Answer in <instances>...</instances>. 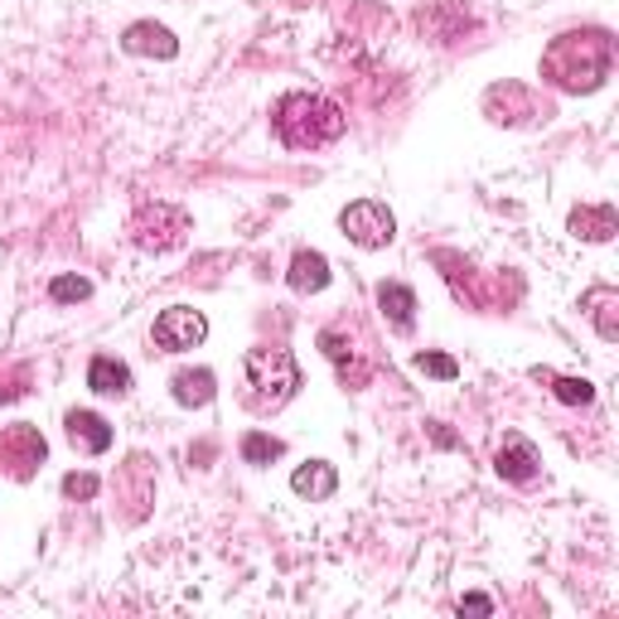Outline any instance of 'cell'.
I'll list each match as a JSON object with an SVG mask.
<instances>
[{
    "instance_id": "3",
    "label": "cell",
    "mask_w": 619,
    "mask_h": 619,
    "mask_svg": "<svg viewBox=\"0 0 619 619\" xmlns=\"http://www.w3.org/2000/svg\"><path fill=\"white\" fill-rule=\"evenodd\" d=\"M247 382H252V407H281L300 388V368L290 348H252L247 354Z\"/></svg>"
},
{
    "instance_id": "13",
    "label": "cell",
    "mask_w": 619,
    "mask_h": 619,
    "mask_svg": "<svg viewBox=\"0 0 619 619\" xmlns=\"http://www.w3.org/2000/svg\"><path fill=\"white\" fill-rule=\"evenodd\" d=\"M69 441L83 445L87 455H103V450H111V426L103 421L97 412H69Z\"/></svg>"
},
{
    "instance_id": "7",
    "label": "cell",
    "mask_w": 619,
    "mask_h": 619,
    "mask_svg": "<svg viewBox=\"0 0 619 619\" xmlns=\"http://www.w3.org/2000/svg\"><path fill=\"white\" fill-rule=\"evenodd\" d=\"M209 334V320L189 306H170L155 320V348L160 354H184V348H199Z\"/></svg>"
},
{
    "instance_id": "9",
    "label": "cell",
    "mask_w": 619,
    "mask_h": 619,
    "mask_svg": "<svg viewBox=\"0 0 619 619\" xmlns=\"http://www.w3.org/2000/svg\"><path fill=\"white\" fill-rule=\"evenodd\" d=\"M121 49H127V53H141V59H175V53H179V39H175L165 25H155V20H141V25H131L127 35H121Z\"/></svg>"
},
{
    "instance_id": "23",
    "label": "cell",
    "mask_w": 619,
    "mask_h": 619,
    "mask_svg": "<svg viewBox=\"0 0 619 619\" xmlns=\"http://www.w3.org/2000/svg\"><path fill=\"white\" fill-rule=\"evenodd\" d=\"M320 344H324V354L334 358V364H344V354H348V344L340 340V334H320Z\"/></svg>"
},
{
    "instance_id": "2",
    "label": "cell",
    "mask_w": 619,
    "mask_h": 619,
    "mask_svg": "<svg viewBox=\"0 0 619 619\" xmlns=\"http://www.w3.org/2000/svg\"><path fill=\"white\" fill-rule=\"evenodd\" d=\"M344 127H348L344 107L320 93H286L276 103V136L290 151H320V145L340 141Z\"/></svg>"
},
{
    "instance_id": "1",
    "label": "cell",
    "mask_w": 619,
    "mask_h": 619,
    "mask_svg": "<svg viewBox=\"0 0 619 619\" xmlns=\"http://www.w3.org/2000/svg\"><path fill=\"white\" fill-rule=\"evenodd\" d=\"M615 69V39L605 29H567L547 44L543 78L557 93H595Z\"/></svg>"
},
{
    "instance_id": "20",
    "label": "cell",
    "mask_w": 619,
    "mask_h": 619,
    "mask_svg": "<svg viewBox=\"0 0 619 619\" xmlns=\"http://www.w3.org/2000/svg\"><path fill=\"white\" fill-rule=\"evenodd\" d=\"M551 392H557V402H567V407H585V402L595 397V388L585 378H547Z\"/></svg>"
},
{
    "instance_id": "8",
    "label": "cell",
    "mask_w": 619,
    "mask_h": 619,
    "mask_svg": "<svg viewBox=\"0 0 619 619\" xmlns=\"http://www.w3.org/2000/svg\"><path fill=\"white\" fill-rule=\"evenodd\" d=\"M493 469H499L503 479H513V484H533L537 475H543V455H537V445L527 441V436L509 431L503 436V445H499V455H493Z\"/></svg>"
},
{
    "instance_id": "4",
    "label": "cell",
    "mask_w": 619,
    "mask_h": 619,
    "mask_svg": "<svg viewBox=\"0 0 619 619\" xmlns=\"http://www.w3.org/2000/svg\"><path fill=\"white\" fill-rule=\"evenodd\" d=\"M44 455H49V445H44V436L35 431L29 421H15V426H0V475L10 479H35Z\"/></svg>"
},
{
    "instance_id": "24",
    "label": "cell",
    "mask_w": 619,
    "mask_h": 619,
    "mask_svg": "<svg viewBox=\"0 0 619 619\" xmlns=\"http://www.w3.org/2000/svg\"><path fill=\"white\" fill-rule=\"evenodd\" d=\"M460 610H479V615H489V610H493V600H489V595H465V600H460Z\"/></svg>"
},
{
    "instance_id": "16",
    "label": "cell",
    "mask_w": 619,
    "mask_h": 619,
    "mask_svg": "<svg viewBox=\"0 0 619 619\" xmlns=\"http://www.w3.org/2000/svg\"><path fill=\"white\" fill-rule=\"evenodd\" d=\"M290 489H296L300 499H330V493L340 489V475H334V465H324V460H310V465H300L296 475H290Z\"/></svg>"
},
{
    "instance_id": "15",
    "label": "cell",
    "mask_w": 619,
    "mask_h": 619,
    "mask_svg": "<svg viewBox=\"0 0 619 619\" xmlns=\"http://www.w3.org/2000/svg\"><path fill=\"white\" fill-rule=\"evenodd\" d=\"M175 402L179 407H209L213 392H218V378L209 373V368H184V373H175Z\"/></svg>"
},
{
    "instance_id": "18",
    "label": "cell",
    "mask_w": 619,
    "mask_h": 619,
    "mask_svg": "<svg viewBox=\"0 0 619 619\" xmlns=\"http://www.w3.org/2000/svg\"><path fill=\"white\" fill-rule=\"evenodd\" d=\"M286 455V445L276 441V436H266V431H252V436H242V460L247 465H272V460Z\"/></svg>"
},
{
    "instance_id": "10",
    "label": "cell",
    "mask_w": 619,
    "mask_h": 619,
    "mask_svg": "<svg viewBox=\"0 0 619 619\" xmlns=\"http://www.w3.org/2000/svg\"><path fill=\"white\" fill-rule=\"evenodd\" d=\"M286 286L296 290V296H314V290H324V286H330V257H324V252H310V247H300V252L290 257Z\"/></svg>"
},
{
    "instance_id": "21",
    "label": "cell",
    "mask_w": 619,
    "mask_h": 619,
    "mask_svg": "<svg viewBox=\"0 0 619 619\" xmlns=\"http://www.w3.org/2000/svg\"><path fill=\"white\" fill-rule=\"evenodd\" d=\"M416 368H421V373H431V378H441V382L460 378V364L450 354H416Z\"/></svg>"
},
{
    "instance_id": "5",
    "label": "cell",
    "mask_w": 619,
    "mask_h": 619,
    "mask_svg": "<svg viewBox=\"0 0 619 619\" xmlns=\"http://www.w3.org/2000/svg\"><path fill=\"white\" fill-rule=\"evenodd\" d=\"M184 233H189V213L175 204H145L136 223H131V238L145 252H170V247L184 242Z\"/></svg>"
},
{
    "instance_id": "12",
    "label": "cell",
    "mask_w": 619,
    "mask_h": 619,
    "mask_svg": "<svg viewBox=\"0 0 619 619\" xmlns=\"http://www.w3.org/2000/svg\"><path fill=\"white\" fill-rule=\"evenodd\" d=\"M585 314H591V324L600 330V340L605 344H615L619 340V290H610V286H591L585 290Z\"/></svg>"
},
{
    "instance_id": "17",
    "label": "cell",
    "mask_w": 619,
    "mask_h": 619,
    "mask_svg": "<svg viewBox=\"0 0 619 619\" xmlns=\"http://www.w3.org/2000/svg\"><path fill=\"white\" fill-rule=\"evenodd\" d=\"M378 306L382 314H388L397 330H412V320H416V296H412V286H402V281H382L378 286Z\"/></svg>"
},
{
    "instance_id": "6",
    "label": "cell",
    "mask_w": 619,
    "mask_h": 619,
    "mask_svg": "<svg viewBox=\"0 0 619 619\" xmlns=\"http://www.w3.org/2000/svg\"><path fill=\"white\" fill-rule=\"evenodd\" d=\"M340 228H344V238L348 242H358V247H388L392 238H397V218H392V209L388 204H378V199H358V204H348L340 213Z\"/></svg>"
},
{
    "instance_id": "11",
    "label": "cell",
    "mask_w": 619,
    "mask_h": 619,
    "mask_svg": "<svg viewBox=\"0 0 619 619\" xmlns=\"http://www.w3.org/2000/svg\"><path fill=\"white\" fill-rule=\"evenodd\" d=\"M571 233L585 242H610L619 233V213L610 204H581L571 209Z\"/></svg>"
},
{
    "instance_id": "22",
    "label": "cell",
    "mask_w": 619,
    "mask_h": 619,
    "mask_svg": "<svg viewBox=\"0 0 619 619\" xmlns=\"http://www.w3.org/2000/svg\"><path fill=\"white\" fill-rule=\"evenodd\" d=\"M97 489H103L97 475H69L63 479V493H69V499H97Z\"/></svg>"
},
{
    "instance_id": "14",
    "label": "cell",
    "mask_w": 619,
    "mask_h": 619,
    "mask_svg": "<svg viewBox=\"0 0 619 619\" xmlns=\"http://www.w3.org/2000/svg\"><path fill=\"white\" fill-rule=\"evenodd\" d=\"M87 388L103 392V397H121V392H131V368L121 364V358L97 354L93 364H87Z\"/></svg>"
},
{
    "instance_id": "19",
    "label": "cell",
    "mask_w": 619,
    "mask_h": 619,
    "mask_svg": "<svg viewBox=\"0 0 619 619\" xmlns=\"http://www.w3.org/2000/svg\"><path fill=\"white\" fill-rule=\"evenodd\" d=\"M49 296L59 300V306H73V300L93 296V281H87V276H53L49 281Z\"/></svg>"
}]
</instances>
